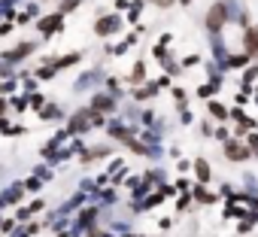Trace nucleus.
Instances as JSON below:
<instances>
[{
	"mask_svg": "<svg viewBox=\"0 0 258 237\" xmlns=\"http://www.w3.org/2000/svg\"><path fill=\"white\" fill-rule=\"evenodd\" d=\"M210 31H219V25L225 22V13H222V7H213V13H210Z\"/></svg>",
	"mask_w": 258,
	"mask_h": 237,
	"instance_id": "nucleus-1",
	"label": "nucleus"
},
{
	"mask_svg": "<svg viewBox=\"0 0 258 237\" xmlns=\"http://www.w3.org/2000/svg\"><path fill=\"white\" fill-rule=\"evenodd\" d=\"M198 173H201V180H207V164L204 161H198Z\"/></svg>",
	"mask_w": 258,
	"mask_h": 237,
	"instance_id": "nucleus-2",
	"label": "nucleus"
},
{
	"mask_svg": "<svg viewBox=\"0 0 258 237\" xmlns=\"http://www.w3.org/2000/svg\"><path fill=\"white\" fill-rule=\"evenodd\" d=\"M182 4H185V0H182Z\"/></svg>",
	"mask_w": 258,
	"mask_h": 237,
	"instance_id": "nucleus-3",
	"label": "nucleus"
}]
</instances>
